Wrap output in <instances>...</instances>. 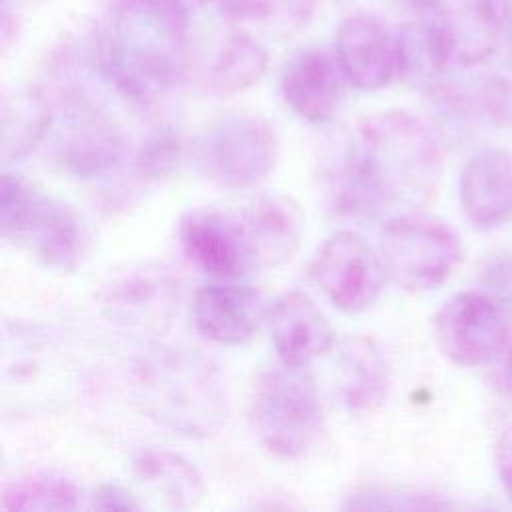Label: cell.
Returning a JSON list of instances; mask_svg holds the SVG:
<instances>
[{
    "label": "cell",
    "instance_id": "cell-1",
    "mask_svg": "<svg viewBox=\"0 0 512 512\" xmlns=\"http://www.w3.org/2000/svg\"><path fill=\"white\" fill-rule=\"evenodd\" d=\"M444 144L436 126L410 110H384L338 138L322 158L330 210L372 220L394 206L426 204L442 176Z\"/></svg>",
    "mask_w": 512,
    "mask_h": 512
},
{
    "label": "cell",
    "instance_id": "cell-2",
    "mask_svg": "<svg viewBox=\"0 0 512 512\" xmlns=\"http://www.w3.org/2000/svg\"><path fill=\"white\" fill-rule=\"evenodd\" d=\"M188 52L184 0H118L98 48V66L126 98L150 104L180 80Z\"/></svg>",
    "mask_w": 512,
    "mask_h": 512
},
{
    "label": "cell",
    "instance_id": "cell-3",
    "mask_svg": "<svg viewBox=\"0 0 512 512\" xmlns=\"http://www.w3.org/2000/svg\"><path fill=\"white\" fill-rule=\"evenodd\" d=\"M138 386L152 418L174 430L208 434L224 416L222 382L196 354L168 352L144 362Z\"/></svg>",
    "mask_w": 512,
    "mask_h": 512
},
{
    "label": "cell",
    "instance_id": "cell-4",
    "mask_svg": "<svg viewBox=\"0 0 512 512\" xmlns=\"http://www.w3.org/2000/svg\"><path fill=\"white\" fill-rule=\"evenodd\" d=\"M250 418L260 442L276 456L300 458L322 430V404L308 366L278 362L252 386Z\"/></svg>",
    "mask_w": 512,
    "mask_h": 512
},
{
    "label": "cell",
    "instance_id": "cell-5",
    "mask_svg": "<svg viewBox=\"0 0 512 512\" xmlns=\"http://www.w3.org/2000/svg\"><path fill=\"white\" fill-rule=\"evenodd\" d=\"M0 234L58 272L74 270L82 256L84 240L76 214L14 174L2 176Z\"/></svg>",
    "mask_w": 512,
    "mask_h": 512
},
{
    "label": "cell",
    "instance_id": "cell-6",
    "mask_svg": "<svg viewBox=\"0 0 512 512\" xmlns=\"http://www.w3.org/2000/svg\"><path fill=\"white\" fill-rule=\"evenodd\" d=\"M278 134L260 114H226L210 122L192 144L196 170L224 188H252L274 168Z\"/></svg>",
    "mask_w": 512,
    "mask_h": 512
},
{
    "label": "cell",
    "instance_id": "cell-7",
    "mask_svg": "<svg viewBox=\"0 0 512 512\" xmlns=\"http://www.w3.org/2000/svg\"><path fill=\"white\" fill-rule=\"evenodd\" d=\"M386 274L406 290H434L460 266L458 232L440 218L406 212L386 220L380 232Z\"/></svg>",
    "mask_w": 512,
    "mask_h": 512
},
{
    "label": "cell",
    "instance_id": "cell-8",
    "mask_svg": "<svg viewBox=\"0 0 512 512\" xmlns=\"http://www.w3.org/2000/svg\"><path fill=\"white\" fill-rule=\"evenodd\" d=\"M434 340L444 358L462 368L486 366L510 342L500 304L482 290L452 294L434 316Z\"/></svg>",
    "mask_w": 512,
    "mask_h": 512
},
{
    "label": "cell",
    "instance_id": "cell-9",
    "mask_svg": "<svg viewBox=\"0 0 512 512\" xmlns=\"http://www.w3.org/2000/svg\"><path fill=\"white\" fill-rule=\"evenodd\" d=\"M178 240L184 254L214 280H240L260 270L240 206L190 210L178 224Z\"/></svg>",
    "mask_w": 512,
    "mask_h": 512
},
{
    "label": "cell",
    "instance_id": "cell-10",
    "mask_svg": "<svg viewBox=\"0 0 512 512\" xmlns=\"http://www.w3.org/2000/svg\"><path fill=\"white\" fill-rule=\"evenodd\" d=\"M310 272L330 302L344 312L372 306L388 276L380 250L354 230L330 234L316 250Z\"/></svg>",
    "mask_w": 512,
    "mask_h": 512
},
{
    "label": "cell",
    "instance_id": "cell-11",
    "mask_svg": "<svg viewBox=\"0 0 512 512\" xmlns=\"http://www.w3.org/2000/svg\"><path fill=\"white\" fill-rule=\"evenodd\" d=\"M122 130L102 112L88 106L68 110L60 128L56 156L76 178H98L114 172L126 156Z\"/></svg>",
    "mask_w": 512,
    "mask_h": 512
},
{
    "label": "cell",
    "instance_id": "cell-12",
    "mask_svg": "<svg viewBox=\"0 0 512 512\" xmlns=\"http://www.w3.org/2000/svg\"><path fill=\"white\" fill-rule=\"evenodd\" d=\"M458 200L476 228L512 222V152L500 146L476 150L460 172Z\"/></svg>",
    "mask_w": 512,
    "mask_h": 512
},
{
    "label": "cell",
    "instance_id": "cell-13",
    "mask_svg": "<svg viewBox=\"0 0 512 512\" xmlns=\"http://www.w3.org/2000/svg\"><path fill=\"white\" fill-rule=\"evenodd\" d=\"M264 316L262 296L236 280H214L194 292V326L212 342L242 344L254 336Z\"/></svg>",
    "mask_w": 512,
    "mask_h": 512
},
{
    "label": "cell",
    "instance_id": "cell-14",
    "mask_svg": "<svg viewBox=\"0 0 512 512\" xmlns=\"http://www.w3.org/2000/svg\"><path fill=\"white\" fill-rule=\"evenodd\" d=\"M338 64L354 86L378 90L398 74L396 36L374 16L354 14L336 34Z\"/></svg>",
    "mask_w": 512,
    "mask_h": 512
},
{
    "label": "cell",
    "instance_id": "cell-15",
    "mask_svg": "<svg viewBox=\"0 0 512 512\" xmlns=\"http://www.w3.org/2000/svg\"><path fill=\"white\" fill-rule=\"evenodd\" d=\"M344 72L338 58L308 46L294 52L282 70V94L286 104L304 120L322 124L330 120L342 100Z\"/></svg>",
    "mask_w": 512,
    "mask_h": 512
},
{
    "label": "cell",
    "instance_id": "cell-16",
    "mask_svg": "<svg viewBox=\"0 0 512 512\" xmlns=\"http://www.w3.org/2000/svg\"><path fill=\"white\" fill-rule=\"evenodd\" d=\"M266 316L272 344L286 364L308 366L334 346V330L328 318L304 292L280 296Z\"/></svg>",
    "mask_w": 512,
    "mask_h": 512
},
{
    "label": "cell",
    "instance_id": "cell-17",
    "mask_svg": "<svg viewBox=\"0 0 512 512\" xmlns=\"http://www.w3.org/2000/svg\"><path fill=\"white\" fill-rule=\"evenodd\" d=\"M258 266L276 268L288 262L304 236V212L286 194H262L242 204Z\"/></svg>",
    "mask_w": 512,
    "mask_h": 512
},
{
    "label": "cell",
    "instance_id": "cell-18",
    "mask_svg": "<svg viewBox=\"0 0 512 512\" xmlns=\"http://www.w3.org/2000/svg\"><path fill=\"white\" fill-rule=\"evenodd\" d=\"M174 304V282L158 266L126 270L104 290V306L122 322H156L166 318Z\"/></svg>",
    "mask_w": 512,
    "mask_h": 512
},
{
    "label": "cell",
    "instance_id": "cell-19",
    "mask_svg": "<svg viewBox=\"0 0 512 512\" xmlns=\"http://www.w3.org/2000/svg\"><path fill=\"white\" fill-rule=\"evenodd\" d=\"M340 394L350 410H372L388 394V364L368 338H350L340 348Z\"/></svg>",
    "mask_w": 512,
    "mask_h": 512
},
{
    "label": "cell",
    "instance_id": "cell-20",
    "mask_svg": "<svg viewBox=\"0 0 512 512\" xmlns=\"http://www.w3.org/2000/svg\"><path fill=\"white\" fill-rule=\"evenodd\" d=\"M134 474L142 484L176 508L194 506L204 494L198 470L186 458L170 450L140 452L134 458Z\"/></svg>",
    "mask_w": 512,
    "mask_h": 512
},
{
    "label": "cell",
    "instance_id": "cell-21",
    "mask_svg": "<svg viewBox=\"0 0 512 512\" xmlns=\"http://www.w3.org/2000/svg\"><path fill=\"white\" fill-rule=\"evenodd\" d=\"M52 106L34 92L6 96L2 102V158L14 162L26 158L50 132Z\"/></svg>",
    "mask_w": 512,
    "mask_h": 512
},
{
    "label": "cell",
    "instance_id": "cell-22",
    "mask_svg": "<svg viewBox=\"0 0 512 512\" xmlns=\"http://www.w3.org/2000/svg\"><path fill=\"white\" fill-rule=\"evenodd\" d=\"M266 50L248 34H232L220 46L206 74V88L228 96L254 86L266 72Z\"/></svg>",
    "mask_w": 512,
    "mask_h": 512
},
{
    "label": "cell",
    "instance_id": "cell-23",
    "mask_svg": "<svg viewBox=\"0 0 512 512\" xmlns=\"http://www.w3.org/2000/svg\"><path fill=\"white\" fill-rule=\"evenodd\" d=\"M78 490L60 478H26L4 486V510H74Z\"/></svg>",
    "mask_w": 512,
    "mask_h": 512
},
{
    "label": "cell",
    "instance_id": "cell-24",
    "mask_svg": "<svg viewBox=\"0 0 512 512\" xmlns=\"http://www.w3.org/2000/svg\"><path fill=\"white\" fill-rule=\"evenodd\" d=\"M316 0H220L228 18L292 30L306 26Z\"/></svg>",
    "mask_w": 512,
    "mask_h": 512
},
{
    "label": "cell",
    "instance_id": "cell-25",
    "mask_svg": "<svg viewBox=\"0 0 512 512\" xmlns=\"http://www.w3.org/2000/svg\"><path fill=\"white\" fill-rule=\"evenodd\" d=\"M184 156V142L178 130L170 126L156 128L142 142L136 156V172L150 182H162L170 178Z\"/></svg>",
    "mask_w": 512,
    "mask_h": 512
},
{
    "label": "cell",
    "instance_id": "cell-26",
    "mask_svg": "<svg viewBox=\"0 0 512 512\" xmlns=\"http://www.w3.org/2000/svg\"><path fill=\"white\" fill-rule=\"evenodd\" d=\"M346 508L358 510H410V508H444L448 502L434 500L432 496H422L416 492H406L398 488H364L348 496Z\"/></svg>",
    "mask_w": 512,
    "mask_h": 512
},
{
    "label": "cell",
    "instance_id": "cell-27",
    "mask_svg": "<svg viewBox=\"0 0 512 512\" xmlns=\"http://www.w3.org/2000/svg\"><path fill=\"white\" fill-rule=\"evenodd\" d=\"M494 468L506 498L512 502V424L502 428L494 442Z\"/></svg>",
    "mask_w": 512,
    "mask_h": 512
},
{
    "label": "cell",
    "instance_id": "cell-28",
    "mask_svg": "<svg viewBox=\"0 0 512 512\" xmlns=\"http://www.w3.org/2000/svg\"><path fill=\"white\" fill-rule=\"evenodd\" d=\"M92 506L100 510H136L138 504L128 490L116 484H102L92 496Z\"/></svg>",
    "mask_w": 512,
    "mask_h": 512
},
{
    "label": "cell",
    "instance_id": "cell-29",
    "mask_svg": "<svg viewBox=\"0 0 512 512\" xmlns=\"http://www.w3.org/2000/svg\"><path fill=\"white\" fill-rule=\"evenodd\" d=\"M498 384L502 394L512 404V340L506 344L504 352L500 354V370H498Z\"/></svg>",
    "mask_w": 512,
    "mask_h": 512
},
{
    "label": "cell",
    "instance_id": "cell-30",
    "mask_svg": "<svg viewBox=\"0 0 512 512\" xmlns=\"http://www.w3.org/2000/svg\"><path fill=\"white\" fill-rule=\"evenodd\" d=\"M496 8H498V16H500V26L512 38V0H496Z\"/></svg>",
    "mask_w": 512,
    "mask_h": 512
},
{
    "label": "cell",
    "instance_id": "cell-31",
    "mask_svg": "<svg viewBox=\"0 0 512 512\" xmlns=\"http://www.w3.org/2000/svg\"><path fill=\"white\" fill-rule=\"evenodd\" d=\"M400 2H404V4L412 6L414 10H418V8H424V6H428V4H432L436 0H400Z\"/></svg>",
    "mask_w": 512,
    "mask_h": 512
},
{
    "label": "cell",
    "instance_id": "cell-32",
    "mask_svg": "<svg viewBox=\"0 0 512 512\" xmlns=\"http://www.w3.org/2000/svg\"><path fill=\"white\" fill-rule=\"evenodd\" d=\"M186 4H190V2H204V0H184Z\"/></svg>",
    "mask_w": 512,
    "mask_h": 512
}]
</instances>
